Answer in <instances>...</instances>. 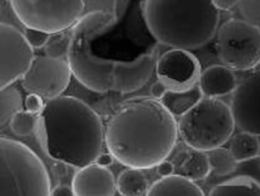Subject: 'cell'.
<instances>
[{
	"mask_svg": "<svg viewBox=\"0 0 260 196\" xmlns=\"http://www.w3.org/2000/svg\"><path fill=\"white\" fill-rule=\"evenodd\" d=\"M23 32H24V36H25L27 42L34 49L44 48L50 38V35H51L49 32L41 30V29L25 27V26H24Z\"/></svg>",
	"mask_w": 260,
	"mask_h": 196,
	"instance_id": "cell-27",
	"label": "cell"
},
{
	"mask_svg": "<svg viewBox=\"0 0 260 196\" xmlns=\"http://www.w3.org/2000/svg\"><path fill=\"white\" fill-rule=\"evenodd\" d=\"M234 70L225 65H211L201 71L198 85L204 96L221 97L233 93L238 86Z\"/></svg>",
	"mask_w": 260,
	"mask_h": 196,
	"instance_id": "cell-15",
	"label": "cell"
},
{
	"mask_svg": "<svg viewBox=\"0 0 260 196\" xmlns=\"http://www.w3.org/2000/svg\"><path fill=\"white\" fill-rule=\"evenodd\" d=\"M34 48L16 26L0 23V88L19 80L35 59Z\"/></svg>",
	"mask_w": 260,
	"mask_h": 196,
	"instance_id": "cell-9",
	"label": "cell"
},
{
	"mask_svg": "<svg viewBox=\"0 0 260 196\" xmlns=\"http://www.w3.org/2000/svg\"><path fill=\"white\" fill-rule=\"evenodd\" d=\"M141 14L159 44L188 51L207 44L220 18L212 0H143Z\"/></svg>",
	"mask_w": 260,
	"mask_h": 196,
	"instance_id": "cell-3",
	"label": "cell"
},
{
	"mask_svg": "<svg viewBox=\"0 0 260 196\" xmlns=\"http://www.w3.org/2000/svg\"><path fill=\"white\" fill-rule=\"evenodd\" d=\"M117 191L125 196L147 195L148 181L141 169L128 167L116 179Z\"/></svg>",
	"mask_w": 260,
	"mask_h": 196,
	"instance_id": "cell-18",
	"label": "cell"
},
{
	"mask_svg": "<svg viewBox=\"0 0 260 196\" xmlns=\"http://www.w3.org/2000/svg\"><path fill=\"white\" fill-rule=\"evenodd\" d=\"M115 24V16L104 10L82 15L71 27L67 61L74 77L95 92L112 90L113 68L116 61L100 58L92 51L93 41Z\"/></svg>",
	"mask_w": 260,
	"mask_h": 196,
	"instance_id": "cell-4",
	"label": "cell"
},
{
	"mask_svg": "<svg viewBox=\"0 0 260 196\" xmlns=\"http://www.w3.org/2000/svg\"><path fill=\"white\" fill-rule=\"evenodd\" d=\"M211 172L208 153L193 149L182 165V173L193 181L204 180Z\"/></svg>",
	"mask_w": 260,
	"mask_h": 196,
	"instance_id": "cell-22",
	"label": "cell"
},
{
	"mask_svg": "<svg viewBox=\"0 0 260 196\" xmlns=\"http://www.w3.org/2000/svg\"><path fill=\"white\" fill-rule=\"evenodd\" d=\"M155 73L170 88H182L198 83L201 69L190 51L171 48L158 56Z\"/></svg>",
	"mask_w": 260,
	"mask_h": 196,
	"instance_id": "cell-12",
	"label": "cell"
},
{
	"mask_svg": "<svg viewBox=\"0 0 260 196\" xmlns=\"http://www.w3.org/2000/svg\"><path fill=\"white\" fill-rule=\"evenodd\" d=\"M71 186L76 196L114 195L117 183L113 173L106 167L91 162L79 168L73 176Z\"/></svg>",
	"mask_w": 260,
	"mask_h": 196,
	"instance_id": "cell-14",
	"label": "cell"
},
{
	"mask_svg": "<svg viewBox=\"0 0 260 196\" xmlns=\"http://www.w3.org/2000/svg\"><path fill=\"white\" fill-rule=\"evenodd\" d=\"M212 2L219 11H229L239 4V0H212Z\"/></svg>",
	"mask_w": 260,
	"mask_h": 196,
	"instance_id": "cell-32",
	"label": "cell"
},
{
	"mask_svg": "<svg viewBox=\"0 0 260 196\" xmlns=\"http://www.w3.org/2000/svg\"><path fill=\"white\" fill-rule=\"evenodd\" d=\"M157 58L156 52H147L132 61H116L112 73V90L130 93L141 88L155 72Z\"/></svg>",
	"mask_w": 260,
	"mask_h": 196,
	"instance_id": "cell-13",
	"label": "cell"
},
{
	"mask_svg": "<svg viewBox=\"0 0 260 196\" xmlns=\"http://www.w3.org/2000/svg\"><path fill=\"white\" fill-rule=\"evenodd\" d=\"M23 99L20 91L12 84L0 88V126L10 122L11 118L23 110Z\"/></svg>",
	"mask_w": 260,
	"mask_h": 196,
	"instance_id": "cell-21",
	"label": "cell"
},
{
	"mask_svg": "<svg viewBox=\"0 0 260 196\" xmlns=\"http://www.w3.org/2000/svg\"><path fill=\"white\" fill-rule=\"evenodd\" d=\"M148 196L153 195H204L203 190L185 175H170L155 181L148 189Z\"/></svg>",
	"mask_w": 260,
	"mask_h": 196,
	"instance_id": "cell-17",
	"label": "cell"
},
{
	"mask_svg": "<svg viewBox=\"0 0 260 196\" xmlns=\"http://www.w3.org/2000/svg\"><path fill=\"white\" fill-rule=\"evenodd\" d=\"M38 123L39 115L32 114L24 109L17 112L11 118L9 122V127L13 134L19 137H24L29 136L37 130Z\"/></svg>",
	"mask_w": 260,
	"mask_h": 196,
	"instance_id": "cell-24",
	"label": "cell"
},
{
	"mask_svg": "<svg viewBox=\"0 0 260 196\" xmlns=\"http://www.w3.org/2000/svg\"><path fill=\"white\" fill-rule=\"evenodd\" d=\"M17 19L25 26L49 34L71 28L82 16L84 0H8Z\"/></svg>",
	"mask_w": 260,
	"mask_h": 196,
	"instance_id": "cell-8",
	"label": "cell"
},
{
	"mask_svg": "<svg viewBox=\"0 0 260 196\" xmlns=\"http://www.w3.org/2000/svg\"><path fill=\"white\" fill-rule=\"evenodd\" d=\"M238 8L244 19L260 27V0H239Z\"/></svg>",
	"mask_w": 260,
	"mask_h": 196,
	"instance_id": "cell-26",
	"label": "cell"
},
{
	"mask_svg": "<svg viewBox=\"0 0 260 196\" xmlns=\"http://www.w3.org/2000/svg\"><path fill=\"white\" fill-rule=\"evenodd\" d=\"M216 53L233 70L255 68L260 63V27L244 18L228 19L216 31Z\"/></svg>",
	"mask_w": 260,
	"mask_h": 196,
	"instance_id": "cell-7",
	"label": "cell"
},
{
	"mask_svg": "<svg viewBox=\"0 0 260 196\" xmlns=\"http://www.w3.org/2000/svg\"><path fill=\"white\" fill-rule=\"evenodd\" d=\"M203 96L198 83H196L192 86L182 88L169 87L160 102L175 118H180L190 111Z\"/></svg>",
	"mask_w": 260,
	"mask_h": 196,
	"instance_id": "cell-16",
	"label": "cell"
},
{
	"mask_svg": "<svg viewBox=\"0 0 260 196\" xmlns=\"http://www.w3.org/2000/svg\"><path fill=\"white\" fill-rule=\"evenodd\" d=\"M71 76L72 71L67 59H55L42 55L35 57L20 80L25 91L37 93L48 101L62 95Z\"/></svg>",
	"mask_w": 260,
	"mask_h": 196,
	"instance_id": "cell-10",
	"label": "cell"
},
{
	"mask_svg": "<svg viewBox=\"0 0 260 196\" xmlns=\"http://www.w3.org/2000/svg\"><path fill=\"white\" fill-rule=\"evenodd\" d=\"M114 160H116L115 156L110 152H102L95 159L94 162H96L98 165L102 166V167H106L109 168L110 166H112L114 164Z\"/></svg>",
	"mask_w": 260,
	"mask_h": 196,
	"instance_id": "cell-33",
	"label": "cell"
},
{
	"mask_svg": "<svg viewBox=\"0 0 260 196\" xmlns=\"http://www.w3.org/2000/svg\"><path fill=\"white\" fill-rule=\"evenodd\" d=\"M209 195H260V183L249 176H238L215 185Z\"/></svg>",
	"mask_w": 260,
	"mask_h": 196,
	"instance_id": "cell-20",
	"label": "cell"
},
{
	"mask_svg": "<svg viewBox=\"0 0 260 196\" xmlns=\"http://www.w3.org/2000/svg\"><path fill=\"white\" fill-rule=\"evenodd\" d=\"M105 130L100 115L71 95L46 101L37 128L45 152L76 169L94 162L103 152Z\"/></svg>",
	"mask_w": 260,
	"mask_h": 196,
	"instance_id": "cell-2",
	"label": "cell"
},
{
	"mask_svg": "<svg viewBox=\"0 0 260 196\" xmlns=\"http://www.w3.org/2000/svg\"><path fill=\"white\" fill-rule=\"evenodd\" d=\"M169 89V86L167 83H165L162 80L160 79H157L156 81H154L150 88H149V93H150V96L155 99V100H158L160 101L161 97L166 94V92L168 91Z\"/></svg>",
	"mask_w": 260,
	"mask_h": 196,
	"instance_id": "cell-29",
	"label": "cell"
},
{
	"mask_svg": "<svg viewBox=\"0 0 260 196\" xmlns=\"http://www.w3.org/2000/svg\"><path fill=\"white\" fill-rule=\"evenodd\" d=\"M46 102L44 99L37 93H28L24 100V109L32 114H41L45 107Z\"/></svg>",
	"mask_w": 260,
	"mask_h": 196,
	"instance_id": "cell-28",
	"label": "cell"
},
{
	"mask_svg": "<svg viewBox=\"0 0 260 196\" xmlns=\"http://www.w3.org/2000/svg\"><path fill=\"white\" fill-rule=\"evenodd\" d=\"M53 196H71V195H75L72 186H68V185H58L56 187H54L51 190V194Z\"/></svg>",
	"mask_w": 260,
	"mask_h": 196,
	"instance_id": "cell-31",
	"label": "cell"
},
{
	"mask_svg": "<svg viewBox=\"0 0 260 196\" xmlns=\"http://www.w3.org/2000/svg\"><path fill=\"white\" fill-rule=\"evenodd\" d=\"M178 122L160 101L151 96L126 100L109 119L105 130L107 149L126 167H156L173 151Z\"/></svg>",
	"mask_w": 260,
	"mask_h": 196,
	"instance_id": "cell-1",
	"label": "cell"
},
{
	"mask_svg": "<svg viewBox=\"0 0 260 196\" xmlns=\"http://www.w3.org/2000/svg\"><path fill=\"white\" fill-rule=\"evenodd\" d=\"M229 149L238 162L255 158L260 154L259 136L241 130L231 137Z\"/></svg>",
	"mask_w": 260,
	"mask_h": 196,
	"instance_id": "cell-19",
	"label": "cell"
},
{
	"mask_svg": "<svg viewBox=\"0 0 260 196\" xmlns=\"http://www.w3.org/2000/svg\"><path fill=\"white\" fill-rule=\"evenodd\" d=\"M211 171L217 176H228L237 169L238 161L229 148L219 146L207 151Z\"/></svg>",
	"mask_w": 260,
	"mask_h": 196,
	"instance_id": "cell-23",
	"label": "cell"
},
{
	"mask_svg": "<svg viewBox=\"0 0 260 196\" xmlns=\"http://www.w3.org/2000/svg\"><path fill=\"white\" fill-rule=\"evenodd\" d=\"M51 181L42 159L25 144L0 137V196L50 195Z\"/></svg>",
	"mask_w": 260,
	"mask_h": 196,
	"instance_id": "cell-5",
	"label": "cell"
},
{
	"mask_svg": "<svg viewBox=\"0 0 260 196\" xmlns=\"http://www.w3.org/2000/svg\"><path fill=\"white\" fill-rule=\"evenodd\" d=\"M231 108L240 130L260 136V69L238 84L233 92Z\"/></svg>",
	"mask_w": 260,
	"mask_h": 196,
	"instance_id": "cell-11",
	"label": "cell"
},
{
	"mask_svg": "<svg viewBox=\"0 0 260 196\" xmlns=\"http://www.w3.org/2000/svg\"><path fill=\"white\" fill-rule=\"evenodd\" d=\"M236 127L231 106L207 96H203L178 122L182 140L192 149L206 152L228 142Z\"/></svg>",
	"mask_w": 260,
	"mask_h": 196,
	"instance_id": "cell-6",
	"label": "cell"
},
{
	"mask_svg": "<svg viewBox=\"0 0 260 196\" xmlns=\"http://www.w3.org/2000/svg\"><path fill=\"white\" fill-rule=\"evenodd\" d=\"M156 171L160 177H168V176L174 174L175 166L173 162L165 159L156 166Z\"/></svg>",
	"mask_w": 260,
	"mask_h": 196,
	"instance_id": "cell-30",
	"label": "cell"
},
{
	"mask_svg": "<svg viewBox=\"0 0 260 196\" xmlns=\"http://www.w3.org/2000/svg\"><path fill=\"white\" fill-rule=\"evenodd\" d=\"M65 31L50 35V38L44 47L45 55L55 59H67L70 48L71 35Z\"/></svg>",
	"mask_w": 260,
	"mask_h": 196,
	"instance_id": "cell-25",
	"label": "cell"
}]
</instances>
